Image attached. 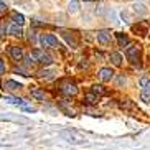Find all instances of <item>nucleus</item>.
<instances>
[{"label": "nucleus", "mask_w": 150, "mask_h": 150, "mask_svg": "<svg viewBox=\"0 0 150 150\" xmlns=\"http://www.w3.org/2000/svg\"><path fill=\"white\" fill-rule=\"evenodd\" d=\"M31 59L36 63H40V64H43V66H48V64H51L53 63V58L50 56L46 51H43V50H33L31 51Z\"/></svg>", "instance_id": "1"}, {"label": "nucleus", "mask_w": 150, "mask_h": 150, "mask_svg": "<svg viewBox=\"0 0 150 150\" xmlns=\"http://www.w3.org/2000/svg\"><path fill=\"white\" fill-rule=\"evenodd\" d=\"M125 56H127V59L132 63V64L140 66V48H139V46L130 45L127 48V51H125Z\"/></svg>", "instance_id": "2"}, {"label": "nucleus", "mask_w": 150, "mask_h": 150, "mask_svg": "<svg viewBox=\"0 0 150 150\" xmlns=\"http://www.w3.org/2000/svg\"><path fill=\"white\" fill-rule=\"evenodd\" d=\"M59 91H61V94H64V96L73 97V96L78 94V86H76L73 81H63V83L59 84Z\"/></svg>", "instance_id": "3"}, {"label": "nucleus", "mask_w": 150, "mask_h": 150, "mask_svg": "<svg viewBox=\"0 0 150 150\" xmlns=\"http://www.w3.org/2000/svg\"><path fill=\"white\" fill-rule=\"evenodd\" d=\"M40 43L43 45V48H50V46H53V48H61V43L58 41V38L54 35H41Z\"/></svg>", "instance_id": "4"}, {"label": "nucleus", "mask_w": 150, "mask_h": 150, "mask_svg": "<svg viewBox=\"0 0 150 150\" xmlns=\"http://www.w3.org/2000/svg\"><path fill=\"white\" fill-rule=\"evenodd\" d=\"M10 56L13 58L15 61H22L25 54H23V50L20 46H10Z\"/></svg>", "instance_id": "5"}, {"label": "nucleus", "mask_w": 150, "mask_h": 150, "mask_svg": "<svg viewBox=\"0 0 150 150\" xmlns=\"http://www.w3.org/2000/svg\"><path fill=\"white\" fill-rule=\"evenodd\" d=\"M97 41L101 45H107L110 41V31L109 30H101L97 31Z\"/></svg>", "instance_id": "6"}, {"label": "nucleus", "mask_w": 150, "mask_h": 150, "mask_svg": "<svg viewBox=\"0 0 150 150\" xmlns=\"http://www.w3.org/2000/svg\"><path fill=\"white\" fill-rule=\"evenodd\" d=\"M63 38L68 41L71 48H78V40H76V35H73L71 31H63Z\"/></svg>", "instance_id": "7"}, {"label": "nucleus", "mask_w": 150, "mask_h": 150, "mask_svg": "<svg viewBox=\"0 0 150 150\" xmlns=\"http://www.w3.org/2000/svg\"><path fill=\"white\" fill-rule=\"evenodd\" d=\"M99 78H101V81H110L114 78V71L110 69V68H102L99 71Z\"/></svg>", "instance_id": "8"}, {"label": "nucleus", "mask_w": 150, "mask_h": 150, "mask_svg": "<svg viewBox=\"0 0 150 150\" xmlns=\"http://www.w3.org/2000/svg\"><path fill=\"white\" fill-rule=\"evenodd\" d=\"M99 97H101V96H97L96 93L91 91V93L84 94V102H86V104H96V102L99 101Z\"/></svg>", "instance_id": "9"}, {"label": "nucleus", "mask_w": 150, "mask_h": 150, "mask_svg": "<svg viewBox=\"0 0 150 150\" xmlns=\"http://www.w3.org/2000/svg\"><path fill=\"white\" fill-rule=\"evenodd\" d=\"M117 45H119L120 48H124V46H129V43H130V41H129V36L127 35H124V33H117Z\"/></svg>", "instance_id": "10"}, {"label": "nucleus", "mask_w": 150, "mask_h": 150, "mask_svg": "<svg viewBox=\"0 0 150 150\" xmlns=\"http://www.w3.org/2000/svg\"><path fill=\"white\" fill-rule=\"evenodd\" d=\"M8 33H10L12 36H22V35H23L22 25H17V23H15V25H12V27L8 28Z\"/></svg>", "instance_id": "11"}, {"label": "nucleus", "mask_w": 150, "mask_h": 150, "mask_svg": "<svg viewBox=\"0 0 150 150\" xmlns=\"http://www.w3.org/2000/svg\"><path fill=\"white\" fill-rule=\"evenodd\" d=\"M5 101L10 102V104H15V106H22L25 107V101L20 99V97H13V96H5Z\"/></svg>", "instance_id": "12"}, {"label": "nucleus", "mask_w": 150, "mask_h": 150, "mask_svg": "<svg viewBox=\"0 0 150 150\" xmlns=\"http://www.w3.org/2000/svg\"><path fill=\"white\" fill-rule=\"evenodd\" d=\"M5 88L8 89V91H17V89H22L23 86L20 83H17V81H13V79H8L5 83Z\"/></svg>", "instance_id": "13"}, {"label": "nucleus", "mask_w": 150, "mask_h": 150, "mask_svg": "<svg viewBox=\"0 0 150 150\" xmlns=\"http://www.w3.org/2000/svg\"><path fill=\"white\" fill-rule=\"evenodd\" d=\"M30 93H31V97H35V99H38V101H45V93L41 91V89L33 88Z\"/></svg>", "instance_id": "14"}, {"label": "nucleus", "mask_w": 150, "mask_h": 150, "mask_svg": "<svg viewBox=\"0 0 150 150\" xmlns=\"http://www.w3.org/2000/svg\"><path fill=\"white\" fill-rule=\"evenodd\" d=\"M110 61L114 66H120L122 64V54L120 53H110Z\"/></svg>", "instance_id": "15"}, {"label": "nucleus", "mask_w": 150, "mask_h": 150, "mask_svg": "<svg viewBox=\"0 0 150 150\" xmlns=\"http://www.w3.org/2000/svg\"><path fill=\"white\" fill-rule=\"evenodd\" d=\"M68 10H69V13H76V12L79 10V2H78V0H69Z\"/></svg>", "instance_id": "16"}, {"label": "nucleus", "mask_w": 150, "mask_h": 150, "mask_svg": "<svg viewBox=\"0 0 150 150\" xmlns=\"http://www.w3.org/2000/svg\"><path fill=\"white\" fill-rule=\"evenodd\" d=\"M91 91H93V93H96L97 96H104V94H107V91L104 89V86H102V84H94Z\"/></svg>", "instance_id": "17"}, {"label": "nucleus", "mask_w": 150, "mask_h": 150, "mask_svg": "<svg viewBox=\"0 0 150 150\" xmlns=\"http://www.w3.org/2000/svg\"><path fill=\"white\" fill-rule=\"evenodd\" d=\"M12 20H13L17 25H23V23H25V17H23L22 13H18V12H13V13H12Z\"/></svg>", "instance_id": "18"}, {"label": "nucleus", "mask_w": 150, "mask_h": 150, "mask_svg": "<svg viewBox=\"0 0 150 150\" xmlns=\"http://www.w3.org/2000/svg\"><path fill=\"white\" fill-rule=\"evenodd\" d=\"M140 101H144L145 104H150V89H142Z\"/></svg>", "instance_id": "19"}, {"label": "nucleus", "mask_w": 150, "mask_h": 150, "mask_svg": "<svg viewBox=\"0 0 150 150\" xmlns=\"http://www.w3.org/2000/svg\"><path fill=\"white\" fill-rule=\"evenodd\" d=\"M139 84H140L142 89H150V78H147V76H142L140 79H139Z\"/></svg>", "instance_id": "20"}, {"label": "nucleus", "mask_w": 150, "mask_h": 150, "mask_svg": "<svg viewBox=\"0 0 150 150\" xmlns=\"http://www.w3.org/2000/svg\"><path fill=\"white\" fill-rule=\"evenodd\" d=\"M134 8H135V12H139V13H144V12H145V7H144L142 4H135Z\"/></svg>", "instance_id": "21"}, {"label": "nucleus", "mask_w": 150, "mask_h": 150, "mask_svg": "<svg viewBox=\"0 0 150 150\" xmlns=\"http://www.w3.org/2000/svg\"><path fill=\"white\" fill-rule=\"evenodd\" d=\"M38 74H40V78H50L53 73H50V71H40Z\"/></svg>", "instance_id": "22"}, {"label": "nucleus", "mask_w": 150, "mask_h": 150, "mask_svg": "<svg viewBox=\"0 0 150 150\" xmlns=\"http://www.w3.org/2000/svg\"><path fill=\"white\" fill-rule=\"evenodd\" d=\"M5 10H7V5H5V2L0 0V12H5Z\"/></svg>", "instance_id": "23"}, {"label": "nucleus", "mask_w": 150, "mask_h": 150, "mask_svg": "<svg viewBox=\"0 0 150 150\" xmlns=\"http://www.w3.org/2000/svg\"><path fill=\"white\" fill-rule=\"evenodd\" d=\"M117 84H119V86H122V84H125V78H124V76H120L119 79H117Z\"/></svg>", "instance_id": "24"}, {"label": "nucleus", "mask_w": 150, "mask_h": 150, "mask_svg": "<svg viewBox=\"0 0 150 150\" xmlns=\"http://www.w3.org/2000/svg\"><path fill=\"white\" fill-rule=\"evenodd\" d=\"M5 71V64H4V61H2V59H0V74H2V73H4Z\"/></svg>", "instance_id": "25"}, {"label": "nucleus", "mask_w": 150, "mask_h": 150, "mask_svg": "<svg viewBox=\"0 0 150 150\" xmlns=\"http://www.w3.org/2000/svg\"><path fill=\"white\" fill-rule=\"evenodd\" d=\"M84 2H89V0H84Z\"/></svg>", "instance_id": "26"}, {"label": "nucleus", "mask_w": 150, "mask_h": 150, "mask_svg": "<svg viewBox=\"0 0 150 150\" xmlns=\"http://www.w3.org/2000/svg\"><path fill=\"white\" fill-rule=\"evenodd\" d=\"M149 58H150V56H149Z\"/></svg>", "instance_id": "27"}]
</instances>
